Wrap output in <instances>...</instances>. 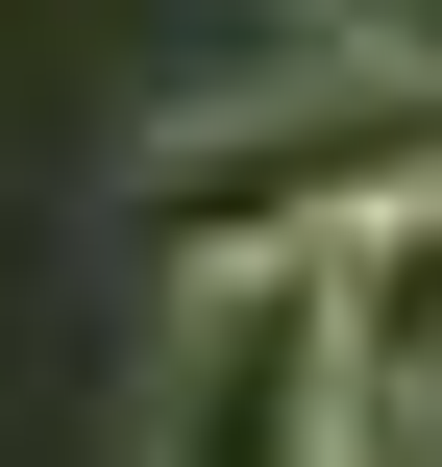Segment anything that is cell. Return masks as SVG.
Here are the masks:
<instances>
[{
    "label": "cell",
    "instance_id": "1",
    "mask_svg": "<svg viewBox=\"0 0 442 467\" xmlns=\"http://www.w3.org/2000/svg\"><path fill=\"white\" fill-rule=\"evenodd\" d=\"M442 172V99L418 74H369V49H271V74H197L148 148H123V222L197 271V246H320L344 197H394Z\"/></svg>",
    "mask_w": 442,
    "mask_h": 467
},
{
    "label": "cell",
    "instance_id": "2",
    "mask_svg": "<svg viewBox=\"0 0 442 467\" xmlns=\"http://www.w3.org/2000/svg\"><path fill=\"white\" fill-rule=\"evenodd\" d=\"M123 467H369L344 345H320V246H197V271H148Z\"/></svg>",
    "mask_w": 442,
    "mask_h": 467
},
{
    "label": "cell",
    "instance_id": "3",
    "mask_svg": "<svg viewBox=\"0 0 442 467\" xmlns=\"http://www.w3.org/2000/svg\"><path fill=\"white\" fill-rule=\"evenodd\" d=\"M320 345H344L369 467L442 443V172H394V197H344V222H320Z\"/></svg>",
    "mask_w": 442,
    "mask_h": 467
},
{
    "label": "cell",
    "instance_id": "4",
    "mask_svg": "<svg viewBox=\"0 0 442 467\" xmlns=\"http://www.w3.org/2000/svg\"><path fill=\"white\" fill-rule=\"evenodd\" d=\"M295 25H320V49H369V74H418V99H442V0H295Z\"/></svg>",
    "mask_w": 442,
    "mask_h": 467
}]
</instances>
